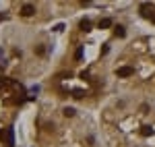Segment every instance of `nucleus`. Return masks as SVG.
<instances>
[{"mask_svg":"<svg viewBox=\"0 0 155 147\" xmlns=\"http://www.w3.org/2000/svg\"><path fill=\"white\" fill-rule=\"evenodd\" d=\"M141 15H143L145 19H153L155 17V6L149 4V2H143V4H141Z\"/></svg>","mask_w":155,"mask_h":147,"instance_id":"2","label":"nucleus"},{"mask_svg":"<svg viewBox=\"0 0 155 147\" xmlns=\"http://www.w3.org/2000/svg\"><path fill=\"white\" fill-rule=\"evenodd\" d=\"M141 135H143V137H151V135H153V129H151V126H143Z\"/></svg>","mask_w":155,"mask_h":147,"instance_id":"8","label":"nucleus"},{"mask_svg":"<svg viewBox=\"0 0 155 147\" xmlns=\"http://www.w3.org/2000/svg\"><path fill=\"white\" fill-rule=\"evenodd\" d=\"M114 35H116V37H124V35H126V31H124L122 25H116V27H114Z\"/></svg>","mask_w":155,"mask_h":147,"instance_id":"5","label":"nucleus"},{"mask_svg":"<svg viewBox=\"0 0 155 147\" xmlns=\"http://www.w3.org/2000/svg\"><path fill=\"white\" fill-rule=\"evenodd\" d=\"M33 12H35V6L29 4V2H25L23 6H21V15H23V17H31Z\"/></svg>","mask_w":155,"mask_h":147,"instance_id":"3","label":"nucleus"},{"mask_svg":"<svg viewBox=\"0 0 155 147\" xmlns=\"http://www.w3.org/2000/svg\"><path fill=\"white\" fill-rule=\"evenodd\" d=\"M132 73H134L132 66H120V68H116V75H118V77H130Z\"/></svg>","mask_w":155,"mask_h":147,"instance_id":"4","label":"nucleus"},{"mask_svg":"<svg viewBox=\"0 0 155 147\" xmlns=\"http://www.w3.org/2000/svg\"><path fill=\"white\" fill-rule=\"evenodd\" d=\"M35 54H39V56H41V54H46V50H44V46H37V48H35Z\"/></svg>","mask_w":155,"mask_h":147,"instance_id":"13","label":"nucleus"},{"mask_svg":"<svg viewBox=\"0 0 155 147\" xmlns=\"http://www.w3.org/2000/svg\"><path fill=\"white\" fill-rule=\"evenodd\" d=\"M0 141H2V143H6L8 147L12 145V126H6V129H2V131H0Z\"/></svg>","mask_w":155,"mask_h":147,"instance_id":"1","label":"nucleus"},{"mask_svg":"<svg viewBox=\"0 0 155 147\" xmlns=\"http://www.w3.org/2000/svg\"><path fill=\"white\" fill-rule=\"evenodd\" d=\"M74 58H77V60H81V58H83V50H81V48L74 52Z\"/></svg>","mask_w":155,"mask_h":147,"instance_id":"11","label":"nucleus"},{"mask_svg":"<svg viewBox=\"0 0 155 147\" xmlns=\"http://www.w3.org/2000/svg\"><path fill=\"white\" fill-rule=\"evenodd\" d=\"M107 52H110V46H107V44H104V48H101V54H107Z\"/></svg>","mask_w":155,"mask_h":147,"instance_id":"14","label":"nucleus"},{"mask_svg":"<svg viewBox=\"0 0 155 147\" xmlns=\"http://www.w3.org/2000/svg\"><path fill=\"white\" fill-rule=\"evenodd\" d=\"M79 27H81L83 31H91V21H89V19H83V21L79 23Z\"/></svg>","mask_w":155,"mask_h":147,"instance_id":"7","label":"nucleus"},{"mask_svg":"<svg viewBox=\"0 0 155 147\" xmlns=\"http://www.w3.org/2000/svg\"><path fill=\"white\" fill-rule=\"evenodd\" d=\"M72 98L81 99V98H83V91H81V89H74V91H72Z\"/></svg>","mask_w":155,"mask_h":147,"instance_id":"10","label":"nucleus"},{"mask_svg":"<svg viewBox=\"0 0 155 147\" xmlns=\"http://www.w3.org/2000/svg\"><path fill=\"white\" fill-rule=\"evenodd\" d=\"M62 29H64V25H62V23H58V25L52 27V31H62Z\"/></svg>","mask_w":155,"mask_h":147,"instance_id":"12","label":"nucleus"},{"mask_svg":"<svg viewBox=\"0 0 155 147\" xmlns=\"http://www.w3.org/2000/svg\"><path fill=\"white\" fill-rule=\"evenodd\" d=\"M62 114H64V116H68V118H71V116H74V108H71V106H66V108H64V110H62Z\"/></svg>","mask_w":155,"mask_h":147,"instance_id":"9","label":"nucleus"},{"mask_svg":"<svg viewBox=\"0 0 155 147\" xmlns=\"http://www.w3.org/2000/svg\"><path fill=\"white\" fill-rule=\"evenodd\" d=\"M99 29H107V27H112V19H101L99 23H97Z\"/></svg>","mask_w":155,"mask_h":147,"instance_id":"6","label":"nucleus"}]
</instances>
